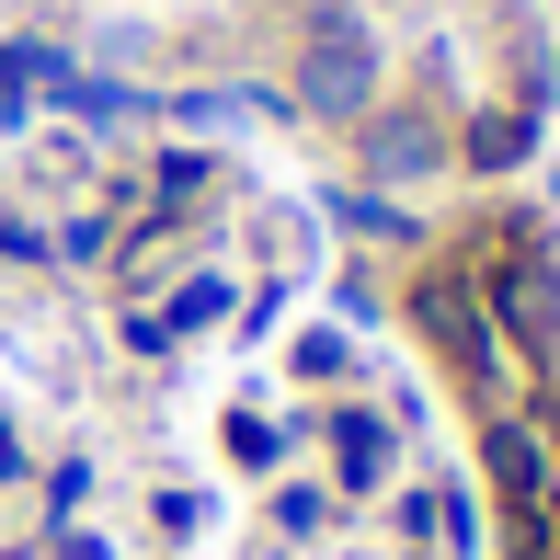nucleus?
<instances>
[{"instance_id": "obj_12", "label": "nucleus", "mask_w": 560, "mask_h": 560, "mask_svg": "<svg viewBox=\"0 0 560 560\" xmlns=\"http://www.w3.org/2000/svg\"><path fill=\"white\" fill-rule=\"evenodd\" d=\"M332 218L354 241H423V218L400 207V195H377V184H332Z\"/></svg>"}, {"instance_id": "obj_22", "label": "nucleus", "mask_w": 560, "mask_h": 560, "mask_svg": "<svg viewBox=\"0 0 560 560\" xmlns=\"http://www.w3.org/2000/svg\"><path fill=\"white\" fill-rule=\"evenodd\" d=\"M400 560H435V549H400Z\"/></svg>"}, {"instance_id": "obj_6", "label": "nucleus", "mask_w": 560, "mask_h": 560, "mask_svg": "<svg viewBox=\"0 0 560 560\" xmlns=\"http://www.w3.org/2000/svg\"><path fill=\"white\" fill-rule=\"evenodd\" d=\"M332 492L343 503H366V492H389V469H400V412H377V400H332Z\"/></svg>"}, {"instance_id": "obj_18", "label": "nucleus", "mask_w": 560, "mask_h": 560, "mask_svg": "<svg viewBox=\"0 0 560 560\" xmlns=\"http://www.w3.org/2000/svg\"><path fill=\"white\" fill-rule=\"evenodd\" d=\"M149 515H161V538H195V526H207V492H161Z\"/></svg>"}, {"instance_id": "obj_15", "label": "nucleus", "mask_w": 560, "mask_h": 560, "mask_svg": "<svg viewBox=\"0 0 560 560\" xmlns=\"http://www.w3.org/2000/svg\"><path fill=\"white\" fill-rule=\"evenodd\" d=\"M115 241H126V218L115 207H81V218L46 229V264H115Z\"/></svg>"}, {"instance_id": "obj_17", "label": "nucleus", "mask_w": 560, "mask_h": 560, "mask_svg": "<svg viewBox=\"0 0 560 560\" xmlns=\"http://www.w3.org/2000/svg\"><path fill=\"white\" fill-rule=\"evenodd\" d=\"M23 480H35V446H23V423L0 412V492H23Z\"/></svg>"}, {"instance_id": "obj_4", "label": "nucleus", "mask_w": 560, "mask_h": 560, "mask_svg": "<svg viewBox=\"0 0 560 560\" xmlns=\"http://www.w3.org/2000/svg\"><path fill=\"white\" fill-rule=\"evenodd\" d=\"M435 172H457V126L435 104H389V92H377V104L354 115V184L400 195V184H435Z\"/></svg>"}, {"instance_id": "obj_3", "label": "nucleus", "mask_w": 560, "mask_h": 560, "mask_svg": "<svg viewBox=\"0 0 560 560\" xmlns=\"http://www.w3.org/2000/svg\"><path fill=\"white\" fill-rule=\"evenodd\" d=\"M377 23L366 12H310V35H298V81H287V115H320V126H354L377 104Z\"/></svg>"}, {"instance_id": "obj_8", "label": "nucleus", "mask_w": 560, "mask_h": 560, "mask_svg": "<svg viewBox=\"0 0 560 560\" xmlns=\"http://www.w3.org/2000/svg\"><path fill=\"white\" fill-rule=\"evenodd\" d=\"M184 138H229V126H275L287 115V92H252V81H207V92H172L161 104Z\"/></svg>"}, {"instance_id": "obj_10", "label": "nucleus", "mask_w": 560, "mask_h": 560, "mask_svg": "<svg viewBox=\"0 0 560 560\" xmlns=\"http://www.w3.org/2000/svg\"><path fill=\"white\" fill-rule=\"evenodd\" d=\"M138 184H149V218H195V207L218 195V161H207V149H161Z\"/></svg>"}, {"instance_id": "obj_13", "label": "nucleus", "mask_w": 560, "mask_h": 560, "mask_svg": "<svg viewBox=\"0 0 560 560\" xmlns=\"http://www.w3.org/2000/svg\"><path fill=\"white\" fill-rule=\"evenodd\" d=\"M58 115H81V126H138L149 115V92H126V81H92V69H69L58 92H46Z\"/></svg>"}, {"instance_id": "obj_5", "label": "nucleus", "mask_w": 560, "mask_h": 560, "mask_svg": "<svg viewBox=\"0 0 560 560\" xmlns=\"http://www.w3.org/2000/svg\"><path fill=\"white\" fill-rule=\"evenodd\" d=\"M480 480H492V503H503V526H515V549H549V423L492 412V423H480Z\"/></svg>"}, {"instance_id": "obj_16", "label": "nucleus", "mask_w": 560, "mask_h": 560, "mask_svg": "<svg viewBox=\"0 0 560 560\" xmlns=\"http://www.w3.org/2000/svg\"><path fill=\"white\" fill-rule=\"evenodd\" d=\"M389 538H400V549H435V480L389 492Z\"/></svg>"}, {"instance_id": "obj_20", "label": "nucleus", "mask_w": 560, "mask_h": 560, "mask_svg": "<svg viewBox=\"0 0 560 560\" xmlns=\"http://www.w3.org/2000/svg\"><path fill=\"white\" fill-rule=\"evenodd\" d=\"M81 492H92V469H81V457H58V469H46V503H58V515H81Z\"/></svg>"}, {"instance_id": "obj_21", "label": "nucleus", "mask_w": 560, "mask_h": 560, "mask_svg": "<svg viewBox=\"0 0 560 560\" xmlns=\"http://www.w3.org/2000/svg\"><path fill=\"white\" fill-rule=\"evenodd\" d=\"M252 560H298V549H287V538H264V549H252Z\"/></svg>"}, {"instance_id": "obj_9", "label": "nucleus", "mask_w": 560, "mask_h": 560, "mask_svg": "<svg viewBox=\"0 0 560 560\" xmlns=\"http://www.w3.org/2000/svg\"><path fill=\"white\" fill-rule=\"evenodd\" d=\"M229 310H241V287H229L218 264H184V275H172V287H161V298H149V320H161L172 343H195V332H218Z\"/></svg>"}, {"instance_id": "obj_1", "label": "nucleus", "mask_w": 560, "mask_h": 560, "mask_svg": "<svg viewBox=\"0 0 560 560\" xmlns=\"http://www.w3.org/2000/svg\"><path fill=\"white\" fill-rule=\"evenodd\" d=\"M412 320H423V343H435L446 366L469 377L480 412H515L526 354L503 343V320H492V298H480V275H469V264H435V275H423V287H412Z\"/></svg>"}, {"instance_id": "obj_19", "label": "nucleus", "mask_w": 560, "mask_h": 560, "mask_svg": "<svg viewBox=\"0 0 560 560\" xmlns=\"http://www.w3.org/2000/svg\"><path fill=\"white\" fill-rule=\"evenodd\" d=\"M332 310H343V332H377V287H366V275H343Z\"/></svg>"}, {"instance_id": "obj_14", "label": "nucleus", "mask_w": 560, "mask_h": 560, "mask_svg": "<svg viewBox=\"0 0 560 560\" xmlns=\"http://www.w3.org/2000/svg\"><path fill=\"white\" fill-rule=\"evenodd\" d=\"M354 366H366V354H354L343 320H320V332H298V343H287V377H310V389H343Z\"/></svg>"}, {"instance_id": "obj_7", "label": "nucleus", "mask_w": 560, "mask_h": 560, "mask_svg": "<svg viewBox=\"0 0 560 560\" xmlns=\"http://www.w3.org/2000/svg\"><path fill=\"white\" fill-rule=\"evenodd\" d=\"M538 161V115L526 104H469L457 115V172H515Z\"/></svg>"}, {"instance_id": "obj_11", "label": "nucleus", "mask_w": 560, "mask_h": 560, "mask_svg": "<svg viewBox=\"0 0 560 560\" xmlns=\"http://www.w3.org/2000/svg\"><path fill=\"white\" fill-rule=\"evenodd\" d=\"M332 515H343V492H332V480H275V538H287V549H310V538H332Z\"/></svg>"}, {"instance_id": "obj_2", "label": "nucleus", "mask_w": 560, "mask_h": 560, "mask_svg": "<svg viewBox=\"0 0 560 560\" xmlns=\"http://www.w3.org/2000/svg\"><path fill=\"white\" fill-rule=\"evenodd\" d=\"M480 298H492L503 343H515L526 366H560V264H549V229L538 218H503L492 229V275H480Z\"/></svg>"}]
</instances>
